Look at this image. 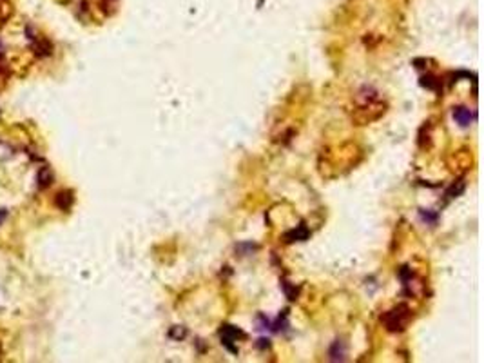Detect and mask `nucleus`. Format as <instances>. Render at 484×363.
Instances as JSON below:
<instances>
[{"instance_id":"20e7f679","label":"nucleus","mask_w":484,"mask_h":363,"mask_svg":"<svg viewBox=\"0 0 484 363\" xmlns=\"http://www.w3.org/2000/svg\"><path fill=\"white\" fill-rule=\"evenodd\" d=\"M453 118L457 120V124H459V125L466 127V125H470V120H472V113H470L466 108H457V109H453Z\"/></svg>"},{"instance_id":"f257e3e1","label":"nucleus","mask_w":484,"mask_h":363,"mask_svg":"<svg viewBox=\"0 0 484 363\" xmlns=\"http://www.w3.org/2000/svg\"><path fill=\"white\" fill-rule=\"evenodd\" d=\"M381 319L390 332H401L408 327L410 319H412V311L406 305H397L392 311L386 312Z\"/></svg>"},{"instance_id":"39448f33","label":"nucleus","mask_w":484,"mask_h":363,"mask_svg":"<svg viewBox=\"0 0 484 363\" xmlns=\"http://www.w3.org/2000/svg\"><path fill=\"white\" fill-rule=\"evenodd\" d=\"M421 84L426 86L428 89H437V88H439V80H435L433 76H425V80H423Z\"/></svg>"},{"instance_id":"7ed1b4c3","label":"nucleus","mask_w":484,"mask_h":363,"mask_svg":"<svg viewBox=\"0 0 484 363\" xmlns=\"http://www.w3.org/2000/svg\"><path fill=\"white\" fill-rule=\"evenodd\" d=\"M36 182H38L40 189H46L53 184V171L49 167H44L38 171V176H36Z\"/></svg>"},{"instance_id":"f03ea898","label":"nucleus","mask_w":484,"mask_h":363,"mask_svg":"<svg viewBox=\"0 0 484 363\" xmlns=\"http://www.w3.org/2000/svg\"><path fill=\"white\" fill-rule=\"evenodd\" d=\"M75 202V196H73V191H60L55 198V204L58 205V209L62 211H69Z\"/></svg>"},{"instance_id":"423d86ee","label":"nucleus","mask_w":484,"mask_h":363,"mask_svg":"<svg viewBox=\"0 0 484 363\" xmlns=\"http://www.w3.org/2000/svg\"><path fill=\"white\" fill-rule=\"evenodd\" d=\"M6 216H8V211H6V209H0V224L6 220Z\"/></svg>"}]
</instances>
